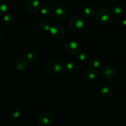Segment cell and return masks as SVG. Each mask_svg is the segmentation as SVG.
<instances>
[{
	"instance_id": "obj_10",
	"label": "cell",
	"mask_w": 126,
	"mask_h": 126,
	"mask_svg": "<svg viewBox=\"0 0 126 126\" xmlns=\"http://www.w3.org/2000/svg\"><path fill=\"white\" fill-rule=\"evenodd\" d=\"M14 65L16 70L19 71H22L27 68L28 62L26 58L23 57H18L15 59L14 62Z\"/></svg>"
},
{
	"instance_id": "obj_9",
	"label": "cell",
	"mask_w": 126,
	"mask_h": 126,
	"mask_svg": "<svg viewBox=\"0 0 126 126\" xmlns=\"http://www.w3.org/2000/svg\"><path fill=\"white\" fill-rule=\"evenodd\" d=\"M49 32L50 34L56 39H62L65 34V32L62 27L57 25L51 26Z\"/></svg>"
},
{
	"instance_id": "obj_22",
	"label": "cell",
	"mask_w": 126,
	"mask_h": 126,
	"mask_svg": "<svg viewBox=\"0 0 126 126\" xmlns=\"http://www.w3.org/2000/svg\"><path fill=\"white\" fill-rule=\"evenodd\" d=\"M78 59L79 61L82 62H86L88 61L89 60V55L85 52H79L78 53Z\"/></svg>"
},
{
	"instance_id": "obj_16",
	"label": "cell",
	"mask_w": 126,
	"mask_h": 126,
	"mask_svg": "<svg viewBox=\"0 0 126 126\" xmlns=\"http://www.w3.org/2000/svg\"><path fill=\"white\" fill-rule=\"evenodd\" d=\"M112 88L109 86H105L102 87L100 89V94L103 97H108L112 94Z\"/></svg>"
},
{
	"instance_id": "obj_12",
	"label": "cell",
	"mask_w": 126,
	"mask_h": 126,
	"mask_svg": "<svg viewBox=\"0 0 126 126\" xmlns=\"http://www.w3.org/2000/svg\"><path fill=\"white\" fill-rule=\"evenodd\" d=\"M40 12L44 16H49L52 12V8L47 4H43L40 7Z\"/></svg>"
},
{
	"instance_id": "obj_5",
	"label": "cell",
	"mask_w": 126,
	"mask_h": 126,
	"mask_svg": "<svg viewBox=\"0 0 126 126\" xmlns=\"http://www.w3.org/2000/svg\"><path fill=\"white\" fill-rule=\"evenodd\" d=\"M100 71L102 77L107 79H112L115 78L118 75L116 69L111 66H102Z\"/></svg>"
},
{
	"instance_id": "obj_2",
	"label": "cell",
	"mask_w": 126,
	"mask_h": 126,
	"mask_svg": "<svg viewBox=\"0 0 126 126\" xmlns=\"http://www.w3.org/2000/svg\"><path fill=\"white\" fill-rule=\"evenodd\" d=\"M95 18L100 24L107 25L112 23V15L109 10L104 7H100L95 13Z\"/></svg>"
},
{
	"instance_id": "obj_23",
	"label": "cell",
	"mask_w": 126,
	"mask_h": 126,
	"mask_svg": "<svg viewBox=\"0 0 126 126\" xmlns=\"http://www.w3.org/2000/svg\"><path fill=\"white\" fill-rule=\"evenodd\" d=\"M50 27H51V25H50V23L47 22H46V21H43L39 23V27L41 28V30L46 31V32H49Z\"/></svg>"
},
{
	"instance_id": "obj_14",
	"label": "cell",
	"mask_w": 126,
	"mask_h": 126,
	"mask_svg": "<svg viewBox=\"0 0 126 126\" xmlns=\"http://www.w3.org/2000/svg\"><path fill=\"white\" fill-rule=\"evenodd\" d=\"M124 10L123 8L121 6H116L113 7V10H112V14L113 16L115 18H118V17H121L123 15Z\"/></svg>"
},
{
	"instance_id": "obj_21",
	"label": "cell",
	"mask_w": 126,
	"mask_h": 126,
	"mask_svg": "<svg viewBox=\"0 0 126 126\" xmlns=\"http://www.w3.org/2000/svg\"><path fill=\"white\" fill-rule=\"evenodd\" d=\"M8 6L3 1L0 2V15H5L8 12Z\"/></svg>"
},
{
	"instance_id": "obj_19",
	"label": "cell",
	"mask_w": 126,
	"mask_h": 126,
	"mask_svg": "<svg viewBox=\"0 0 126 126\" xmlns=\"http://www.w3.org/2000/svg\"><path fill=\"white\" fill-rule=\"evenodd\" d=\"M2 20V22H3L4 23H5V24H12V23L14 22V17L12 14L7 13L6 14L4 15Z\"/></svg>"
},
{
	"instance_id": "obj_4",
	"label": "cell",
	"mask_w": 126,
	"mask_h": 126,
	"mask_svg": "<svg viewBox=\"0 0 126 126\" xmlns=\"http://www.w3.org/2000/svg\"><path fill=\"white\" fill-rule=\"evenodd\" d=\"M54 121V116L52 113L44 111L38 117V124L39 126H48Z\"/></svg>"
},
{
	"instance_id": "obj_25",
	"label": "cell",
	"mask_w": 126,
	"mask_h": 126,
	"mask_svg": "<svg viewBox=\"0 0 126 126\" xmlns=\"http://www.w3.org/2000/svg\"><path fill=\"white\" fill-rule=\"evenodd\" d=\"M1 38H2V33H1V32H0V40L1 39Z\"/></svg>"
},
{
	"instance_id": "obj_26",
	"label": "cell",
	"mask_w": 126,
	"mask_h": 126,
	"mask_svg": "<svg viewBox=\"0 0 126 126\" xmlns=\"http://www.w3.org/2000/svg\"><path fill=\"white\" fill-rule=\"evenodd\" d=\"M0 22H1V17H0Z\"/></svg>"
},
{
	"instance_id": "obj_24",
	"label": "cell",
	"mask_w": 126,
	"mask_h": 126,
	"mask_svg": "<svg viewBox=\"0 0 126 126\" xmlns=\"http://www.w3.org/2000/svg\"><path fill=\"white\" fill-rule=\"evenodd\" d=\"M2 52V48H1V47L0 46V55H1V54Z\"/></svg>"
},
{
	"instance_id": "obj_18",
	"label": "cell",
	"mask_w": 126,
	"mask_h": 126,
	"mask_svg": "<svg viewBox=\"0 0 126 126\" xmlns=\"http://www.w3.org/2000/svg\"><path fill=\"white\" fill-rule=\"evenodd\" d=\"M22 113V111L20 108L16 107V108H14L11 110L10 114H11V116L14 119H18L21 116Z\"/></svg>"
},
{
	"instance_id": "obj_15",
	"label": "cell",
	"mask_w": 126,
	"mask_h": 126,
	"mask_svg": "<svg viewBox=\"0 0 126 126\" xmlns=\"http://www.w3.org/2000/svg\"><path fill=\"white\" fill-rule=\"evenodd\" d=\"M37 57H38V54L35 50H31L27 54V57H26V59H27L28 63H33L36 60Z\"/></svg>"
},
{
	"instance_id": "obj_6",
	"label": "cell",
	"mask_w": 126,
	"mask_h": 126,
	"mask_svg": "<svg viewBox=\"0 0 126 126\" xmlns=\"http://www.w3.org/2000/svg\"><path fill=\"white\" fill-rule=\"evenodd\" d=\"M41 4L39 0H26L24 2L23 8L27 12L33 14L39 10Z\"/></svg>"
},
{
	"instance_id": "obj_1",
	"label": "cell",
	"mask_w": 126,
	"mask_h": 126,
	"mask_svg": "<svg viewBox=\"0 0 126 126\" xmlns=\"http://www.w3.org/2000/svg\"><path fill=\"white\" fill-rule=\"evenodd\" d=\"M65 68L63 60L60 57L52 58L47 64V71L51 75H58L63 71Z\"/></svg>"
},
{
	"instance_id": "obj_7",
	"label": "cell",
	"mask_w": 126,
	"mask_h": 126,
	"mask_svg": "<svg viewBox=\"0 0 126 126\" xmlns=\"http://www.w3.org/2000/svg\"><path fill=\"white\" fill-rule=\"evenodd\" d=\"M65 51L71 55H76L80 52L81 47L77 42L75 41H68L64 44Z\"/></svg>"
},
{
	"instance_id": "obj_20",
	"label": "cell",
	"mask_w": 126,
	"mask_h": 126,
	"mask_svg": "<svg viewBox=\"0 0 126 126\" xmlns=\"http://www.w3.org/2000/svg\"><path fill=\"white\" fill-rule=\"evenodd\" d=\"M91 64L94 68H99L102 66V60L98 57H94L92 60Z\"/></svg>"
},
{
	"instance_id": "obj_8",
	"label": "cell",
	"mask_w": 126,
	"mask_h": 126,
	"mask_svg": "<svg viewBox=\"0 0 126 126\" xmlns=\"http://www.w3.org/2000/svg\"><path fill=\"white\" fill-rule=\"evenodd\" d=\"M67 10L63 6H57L55 7L53 12V16L56 20L62 21L65 19L67 16Z\"/></svg>"
},
{
	"instance_id": "obj_13",
	"label": "cell",
	"mask_w": 126,
	"mask_h": 126,
	"mask_svg": "<svg viewBox=\"0 0 126 126\" xmlns=\"http://www.w3.org/2000/svg\"><path fill=\"white\" fill-rule=\"evenodd\" d=\"M95 13V9L92 6H87L83 11V14L86 18H90Z\"/></svg>"
},
{
	"instance_id": "obj_11",
	"label": "cell",
	"mask_w": 126,
	"mask_h": 126,
	"mask_svg": "<svg viewBox=\"0 0 126 126\" xmlns=\"http://www.w3.org/2000/svg\"><path fill=\"white\" fill-rule=\"evenodd\" d=\"M85 79L88 82H92L95 81L98 77V73L95 68H91L86 71L84 75Z\"/></svg>"
},
{
	"instance_id": "obj_17",
	"label": "cell",
	"mask_w": 126,
	"mask_h": 126,
	"mask_svg": "<svg viewBox=\"0 0 126 126\" xmlns=\"http://www.w3.org/2000/svg\"><path fill=\"white\" fill-rule=\"evenodd\" d=\"M66 68L68 72L73 73L78 70V65L75 62H70L66 65Z\"/></svg>"
},
{
	"instance_id": "obj_3",
	"label": "cell",
	"mask_w": 126,
	"mask_h": 126,
	"mask_svg": "<svg viewBox=\"0 0 126 126\" xmlns=\"http://www.w3.org/2000/svg\"><path fill=\"white\" fill-rule=\"evenodd\" d=\"M86 20L81 16H75L72 17L70 22V28L73 32L81 33L86 28Z\"/></svg>"
}]
</instances>
